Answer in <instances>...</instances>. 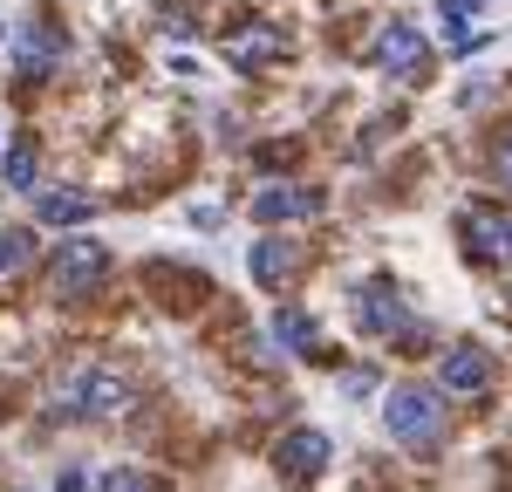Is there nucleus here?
Instances as JSON below:
<instances>
[{"label": "nucleus", "mask_w": 512, "mask_h": 492, "mask_svg": "<svg viewBox=\"0 0 512 492\" xmlns=\"http://www.w3.org/2000/svg\"><path fill=\"white\" fill-rule=\"evenodd\" d=\"M383 424H390V438L403 451H437V445H444V431H451L444 397H437V390H424V383H396Z\"/></svg>", "instance_id": "obj_1"}, {"label": "nucleus", "mask_w": 512, "mask_h": 492, "mask_svg": "<svg viewBox=\"0 0 512 492\" xmlns=\"http://www.w3.org/2000/svg\"><path fill=\"white\" fill-rule=\"evenodd\" d=\"M96 281H103V246L96 240H69L48 260V294H55V301H82Z\"/></svg>", "instance_id": "obj_2"}, {"label": "nucleus", "mask_w": 512, "mask_h": 492, "mask_svg": "<svg viewBox=\"0 0 512 492\" xmlns=\"http://www.w3.org/2000/svg\"><path fill=\"white\" fill-rule=\"evenodd\" d=\"M369 62H376V69H390V76H403V82H424V76H431V48H424L417 28H403V21H390L383 35L369 41Z\"/></svg>", "instance_id": "obj_3"}, {"label": "nucleus", "mask_w": 512, "mask_h": 492, "mask_svg": "<svg viewBox=\"0 0 512 492\" xmlns=\"http://www.w3.org/2000/svg\"><path fill=\"white\" fill-rule=\"evenodd\" d=\"M76 404H82V417H117V410H130V376L110 369V363L82 369L76 376Z\"/></svg>", "instance_id": "obj_4"}, {"label": "nucleus", "mask_w": 512, "mask_h": 492, "mask_svg": "<svg viewBox=\"0 0 512 492\" xmlns=\"http://www.w3.org/2000/svg\"><path fill=\"white\" fill-rule=\"evenodd\" d=\"M465 240H472V253H485L492 267H506L512 260V219L499 205H472V212H465Z\"/></svg>", "instance_id": "obj_5"}, {"label": "nucleus", "mask_w": 512, "mask_h": 492, "mask_svg": "<svg viewBox=\"0 0 512 492\" xmlns=\"http://www.w3.org/2000/svg\"><path fill=\"white\" fill-rule=\"evenodd\" d=\"M315 212H321V192H301V185H260V192H253V219H267V226L315 219Z\"/></svg>", "instance_id": "obj_6"}, {"label": "nucleus", "mask_w": 512, "mask_h": 492, "mask_svg": "<svg viewBox=\"0 0 512 492\" xmlns=\"http://www.w3.org/2000/svg\"><path fill=\"white\" fill-rule=\"evenodd\" d=\"M294 274H301V246H287V240H260L253 246V281L260 287H294Z\"/></svg>", "instance_id": "obj_7"}, {"label": "nucleus", "mask_w": 512, "mask_h": 492, "mask_svg": "<svg viewBox=\"0 0 512 492\" xmlns=\"http://www.w3.org/2000/svg\"><path fill=\"white\" fill-rule=\"evenodd\" d=\"M355 322L369 328V335H403V301L390 294V281H376V287H362V308H355Z\"/></svg>", "instance_id": "obj_8"}, {"label": "nucleus", "mask_w": 512, "mask_h": 492, "mask_svg": "<svg viewBox=\"0 0 512 492\" xmlns=\"http://www.w3.org/2000/svg\"><path fill=\"white\" fill-rule=\"evenodd\" d=\"M485 376H492V369H485L478 349H444V363H437V383H444L451 397H478V390H485Z\"/></svg>", "instance_id": "obj_9"}, {"label": "nucleus", "mask_w": 512, "mask_h": 492, "mask_svg": "<svg viewBox=\"0 0 512 492\" xmlns=\"http://www.w3.org/2000/svg\"><path fill=\"white\" fill-rule=\"evenodd\" d=\"M274 465L287 472V479H308V472L328 465V438H321V431H294V438H280Z\"/></svg>", "instance_id": "obj_10"}, {"label": "nucleus", "mask_w": 512, "mask_h": 492, "mask_svg": "<svg viewBox=\"0 0 512 492\" xmlns=\"http://www.w3.org/2000/svg\"><path fill=\"white\" fill-rule=\"evenodd\" d=\"M35 212H41V226H82V219L96 212V199H89V192H48V199H41L35 192Z\"/></svg>", "instance_id": "obj_11"}, {"label": "nucleus", "mask_w": 512, "mask_h": 492, "mask_svg": "<svg viewBox=\"0 0 512 492\" xmlns=\"http://www.w3.org/2000/svg\"><path fill=\"white\" fill-rule=\"evenodd\" d=\"M55 62H62V35L28 28V35H21V69H55Z\"/></svg>", "instance_id": "obj_12"}, {"label": "nucleus", "mask_w": 512, "mask_h": 492, "mask_svg": "<svg viewBox=\"0 0 512 492\" xmlns=\"http://www.w3.org/2000/svg\"><path fill=\"white\" fill-rule=\"evenodd\" d=\"M28 260H35V240H28L21 226H0V281H14Z\"/></svg>", "instance_id": "obj_13"}, {"label": "nucleus", "mask_w": 512, "mask_h": 492, "mask_svg": "<svg viewBox=\"0 0 512 492\" xmlns=\"http://www.w3.org/2000/svg\"><path fill=\"white\" fill-rule=\"evenodd\" d=\"M274 335L287 342V349H315V342H321V328L308 322L301 308H280V315H274Z\"/></svg>", "instance_id": "obj_14"}, {"label": "nucleus", "mask_w": 512, "mask_h": 492, "mask_svg": "<svg viewBox=\"0 0 512 492\" xmlns=\"http://www.w3.org/2000/svg\"><path fill=\"white\" fill-rule=\"evenodd\" d=\"M274 55H280V41H274V35H239V41H233V62H239V69H253V62H274Z\"/></svg>", "instance_id": "obj_15"}, {"label": "nucleus", "mask_w": 512, "mask_h": 492, "mask_svg": "<svg viewBox=\"0 0 512 492\" xmlns=\"http://www.w3.org/2000/svg\"><path fill=\"white\" fill-rule=\"evenodd\" d=\"M7 178H14L21 192H35V137H21V144L7 151Z\"/></svg>", "instance_id": "obj_16"}, {"label": "nucleus", "mask_w": 512, "mask_h": 492, "mask_svg": "<svg viewBox=\"0 0 512 492\" xmlns=\"http://www.w3.org/2000/svg\"><path fill=\"white\" fill-rule=\"evenodd\" d=\"M96 492H151V479H144L137 465H110V472L96 479Z\"/></svg>", "instance_id": "obj_17"}, {"label": "nucleus", "mask_w": 512, "mask_h": 492, "mask_svg": "<svg viewBox=\"0 0 512 492\" xmlns=\"http://www.w3.org/2000/svg\"><path fill=\"white\" fill-rule=\"evenodd\" d=\"M492 178H499V185L512 192V130L499 137V144H492Z\"/></svg>", "instance_id": "obj_18"}, {"label": "nucleus", "mask_w": 512, "mask_h": 492, "mask_svg": "<svg viewBox=\"0 0 512 492\" xmlns=\"http://www.w3.org/2000/svg\"><path fill=\"white\" fill-rule=\"evenodd\" d=\"M55 492H96V486H89L82 472H62V486H55Z\"/></svg>", "instance_id": "obj_19"}]
</instances>
